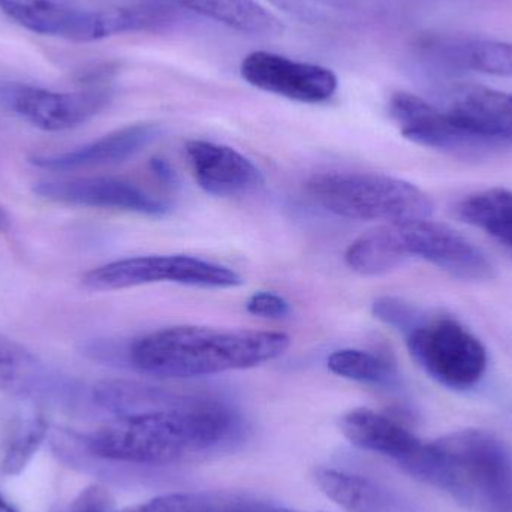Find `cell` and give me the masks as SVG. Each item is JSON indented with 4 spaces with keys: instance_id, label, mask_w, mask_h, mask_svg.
Instances as JSON below:
<instances>
[{
    "instance_id": "obj_1",
    "label": "cell",
    "mask_w": 512,
    "mask_h": 512,
    "mask_svg": "<svg viewBox=\"0 0 512 512\" xmlns=\"http://www.w3.org/2000/svg\"><path fill=\"white\" fill-rule=\"evenodd\" d=\"M234 424L227 405L191 394L173 408L117 417L77 442L90 456L107 462L170 465L218 447Z\"/></svg>"
},
{
    "instance_id": "obj_2",
    "label": "cell",
    "mask_w": 512,
    "mask_h": 512,
    "mask_svg": "<svg viewBox=\"0 0 512 512\" xmlns=\"http://www.w3.org/2000/svg\"><path fill=\"white\" fill-rule=\"evenodd\" d=\"M289 345L288 334L280 331L177 325L134 340L126 357L147 375L188 379L261 366L282 357Z\"/></svg>"
},
{
    "instance_id": "obj_3",
    "label": "cell",
    "mask_w": 512,
    "mask_h": 512,
    "mask_svg": "<svg viewBox=\"0 0 512 512\" xmlns=\"http://www.w3.org/2000/svg\"><path fill=\"white\" fill-rule=\"evenodd\" d=\"M405 471L468 510L512 512V454L486 430H459L424 444Z\"/></svg>"
},
{
    "instance_id": "obj_4",
    "label": "cell",
    "mask_w": 512,
    "mask_h": 512,
    "mask_svg": "<svg viewBox=\"0 0 512 512\" xmlns=\"http://www.w3.org/2000/svg\"><path fill=\"white\" fill-rule=\"evenodd\" d=\"M307 194L322 209L352 221L405 222L429 219L433 203L412 183L378 173H324L307 182Z\"/></svg>"
},
{
    "instance_id": "obj_5",
    "label": "cell",
    "mask_w": 512,
    "mask_h": 512,
    "mask_svg": "<svg viewBox=\"0 0 512 512\" xmlns=\"http://www.w3.org/2000/svg\"><path fill=\"white\" fill-rule=\"evenodd\" d=\"M405 337L415 363L444 387L469 390L486 373V346L451 316L427 313Z\"/></svg>"
},
{
    "instance_id": "obj_6",
    "label": "cell",
    "mask_w": 512,
    "mask_h": 512,
    "mask_svg": "<svg viewBox=\"0 0 512 512\" xmlns=\"http://www.w3.org/2000/svg\"><path fill=\"white\" fill-rule=\"evenodd\" d=\"M158 282L224 289L242 285L243 279L225 265L188 255L119 259L93 268L83 277L84 288L90 291H117Z\"/></svg>"
},
{
    "instance_id": "obj_7",
    "label": "cell",
    "mask_w": 512,
    "mask_h": 512,
    "mask_svg": "<svg viewBox=\"0 0 512 512\" xmlns=\"http://www.w3.org/2000/svg\"><path fill=\"white\" fill-rule=\"evenodd\" d=\"M113 90L92 83L77 92H54L23 83H0V105L35 128L62 132L78 128L101 113Z\"/></svg>"
},
{
    "instance_id": "obj_8",
    "label": "cell",
    "mask_w": 512,
    "mask_h": 512,
    "mask_svg": "<svg viewBox=\"0 0 512 512\" xmlns=\"http://www.w3.org/2000/svg\"><path fill=\"white\" fill-rule=\"evenodd\" d=\"M0 11L30 32L74 42L99 41L125 30L122 9H86L74 0H0Z\"/></svg>"
},
{
    "instance_id": "obj_9",
    "label": "cell",
    "mask_w": 512,
    "mask_h": 512,
    "mask_svg": "<svg viewBox=\"0 0 512 512\" xmlns=\"http://www.w3.org/2000/svg\"><path fill=\"white\" fill-rule=\"evenodd\" d=\"M406 258H420L460 280L495 277V265L480 248L444 224L420 221L393 224Z\"/></svg>"
},
{
    "instance_id": "obj_10",
    "label": "cell",
    "mask_w": 512,
    "mask_h": 512,
    "mask_svg": "<svg viewBox=\"0 0 512 512\" xmlns=\"http://www.w3.org/2000/svg\"><path fill=\"white\" fill-rule=\"evenodd\" d=\"M0 390L27 402L60 408H72L86 396L77 381L2 334Z\"/></svg>"
},
{
    "instance_id": "obj_11",
    "label": "cell",
    "mask_w": 512,
    "mask_h": 512,
    "mask_svg": "<svg viewBox=\"0 0 512 512\" xmlns=\"http://www.w3.org/2000/svg\"><path fill=\"white\" fill-rule=\"evenodd\" d=\"M240 72L256 89L306 104L328 101L339 86L331 69L298 62L270 51L248 54L243 59Z\"/></svg>"
},
{
    "instance_id": "obj_12",
    "label": "cell",
    "mask_w": 512,
    "mask_h": 512,
    "mask_svg": "<svg viewBox=\"0 0 512 512\" xmlns=\"http://www.w3.org/2000/svg\"><path fill=\"white\" fill-rule=\"evenodd\" d=\"M388 110L400 134L418 146L463 156H483L499 150L492 144L466 134L448 117L445 110L414 93H394Z\"/></svg>"
},
{
    "instance_id": "obj_13",
    "label": "cell",
    "mask_w": 512,
    "mask_h": 512,
    "mask_svg": "<svg viewBox=\"0 0 512 512\" xmlns=\"http://www.w3.org/2000/svg\"><path fill=\"white\" fill-rule=\"evenodd\" d=\"M33 192L45 200L95 209L122 210L144 216L167 215L170 207L147 194L140 186L113 177H81V179L42 182Z\"/></svg>"
},
{
    "instance_id": "obj_14",
    "label": "cell",
    "mask_w": 512,
    "mask_h": 512,
    "mask_svg": "<svg viewBox=\"0 0 512 512\" xmlns=\"http://www.w3.org/2000/svg\"><path fill=\"white\" fill-rule=\"evenodd\" d=\"M466 134L502 147L512 146V93L480 84H459L448 93L445 108Z\"/></svg>"
},
{
    "instance_id": "obj_15",
    "label": "cell",
    "mask_w": 512,
    "mask_h": 512,
    "mask_svg": "<svg viewBox=\"0 0 512 512\" xmlns=\"http://www.w3.org/2000/svg\"><path fill=\"white\" fill-rule=\"evenodd\" d=\"M186 155L198 185L215 197H239L261 185V173L233 147L212 141L192 140Z\"/></svg>"
},
{
    "instance_id": "obj_16",
    "label": "cell",
    "mask_w": 512,
    "mask_h": 512,
    "mask_svg": "<svg viewBox=\"0 0 512 512\" xmlns=\"http://www.w3.org/2000/svg\"><path fill=\"white\" fill-rule=\"evenodd\" d=\"M158 135L159 128L153 123H137L117 129L69 152L32 156L30 164L51 171H71L120 164L149 146Z\"/></svg>"
},
{
    "instance_id": "obj_17",
    "label": "cell",
    "mask_w": 512,
    "mask_h": 512,
    "mask_svg": "<svg viewBox=\"0 0 512 512\" xmlns=\"http://www.w3.org/2000/svg\"><path fill=\"white\" fill-rule=\"evenodd\" d=\"M340 432L355 447L388 457L408 468L423 448L411 430L387 415L367 408L352 409L340 418Z\"/></svg>"
},
{
    "instance_id": "obj_18",
    "label": "cell",
    "mask_w": 512,
    "mask_h": 512,
    "mask_svg": "<svg viewBox=\"0 0 512 512\" xmlns=\"http://www.w3.org/2000/svg\"><path fill=\"white\" fill-rule=\"evenodd\" d=\"M424 50L439 62L480 74L512 78V42L481 38H432Z\"/></svg>"
},
{
    "instance_id": "obj_19",
    "label": "cell",
    "mask_w": 512,
    "mask_h": 512,
    "mask_svg": "<svg viewBox=\"0 0 512 512\" xmlns=\"http://www.w3.org/2000/svg\"><path fill=\"white\" fill-rule=\"evenodd\" d=\"M141 2L164 3L182 11L210 18L237 32L254 36L282 35V21L255 0H141Z\"/></svg>"
},
{
    "instance_id": "obj_20",
    "label": "cell",
    "mask_w": 512,
    "mask_h": 512,
    "mask_svg": "<svg viewBox=\"0 0 512 512\" xmlns=\"http://www.w3.org/2000/svg\"><path fill=\"white\" fill-rule=\"evenodd\" d=\"M315 483L328 499L348 512H405L391 493L358 475L319 468Z\"/></svg>"
},
{
    "instance_id": "obj_21",
    "label": "cell",
    "mask_w": 512,
    "mask_h": 512,
    "mask_svg": "<svg viewBox=\"0 0 512 512\" xmlns=\"http://www.w3.org/2000/svg\"><path fill=\"white\" fill-rule=\"evenodd\" d=\"M279 508L248 493L188 492L159 496L123 512H277Z\"/></svg>"
},
{
    "instance_id": "obj_22",
    "label": "cell",
    "mask_w": 512,
    "mask_h": 512,
    "mask_svg": "<svg viewBox=\"0 0 512 512\" xmlns=\"http://www.w3.org/2000/svg\"><path fill=\"white\" fill-rule=\"evenodd\" d=\"M457 218L489 234L512 252V191L486 189L463 198L456 209Z\"/></svg>"
},
{
    "instance_id": "obj_23",
    "label": "cell",
    "mask_w": 512,
    "mask_h": 512,
    "mask_svg": "<svg viewBox=\"0 0 512 512\" xmlns=\"http://www.w3.org/2000/svg\"><path fill=\"white\" fill-rule=\"evenodd\" d=\"M399 236L393 224L375 228L351 243L345 261L361 276H381L390 273L406 261Z\"/></svg>"
},
{
    "instance_id": "obj_24",
    "label": "cell",
    "mask_w": 512,
    "mask_h": 512,
    "mask_svg": "<svg viewBox=\"0 0 512 512\" xmlns=\"http://www.w3.org/2000/svg\"><path fill=\"white\" fill-rule=\"evenodd\" d=\"M48 432L50 424L41 415L18 418L6 436L0 459V472L3 475L21 474L44 444Z\"/></svg>"
},
{
    "instance_id": "obj_25",
    "label": "cell",
    "mask_w": 512,
    "mask_h": 512,
    "mask_svg": "<svg viewBox=\"0 0 512 512\" xmlns=\"http://www.w3.org/2000/svg\"><path fill=\"white\" fill-rule=\"evenodd\" d=\"M328 369L361 384L388 385L396 381V367L387 358L361 349H339L327 360Z\"/></svg>"
},
{
    "instance_id": "obj_26",
    "label": "cell",
    "mask_w": 512,
    "mask_h": 512,
    "mask_svg": "<svg viewBox=\"0 0 512 512\" xmlns=\"http://www.w3.org/2000/svg\"><path fill=\"white\" fill-rule=\"evenodd\" d=\"M286 14L294 15L307 23H331L343 20L351 11L342 0H270Z\"/></svg>"
},
{
    "instance_id": "obj_27",
    "label": "cell",
    "mask_w": 512,
    "mask_h": 512,
    "mask_svg": "<svg viewBox=\"0 0 512 512\" xmlns=\"http://www.w3.org/2000/svg\"><path fill=\"white\" fill-rule=\"evenodd\" d=\"M372 312L375 318L400 333L406 334L427 315L423 309L397 297H379L373 301Z\"/></svg>"
},
{
    "instance_id": "obj_28",
    "label": "cell",
    "mask_w": 512,
    "mask_h": 512,
    "mask_svg": "<svg viewBox=\"0 0 512 512\" xmlns=\"http://www.w3.org/2000/svg\"><path fill=\"white\" fill-rule=\"evenodd\" d=\"M246 309L259 318L279 319L285 318L291 312V306L285 298L273 292H258L249 298Z\"/></svg>"
},
{
    "instance_id": "obj_29",
    "label": "cell",
    "mask_w": 512,
    "mask_h": 512,
    "mask_svg": "<svg viewBox=\"0 0 512 512\" xmlns=\"http://www.w3.org/2000/svg\"><path fill=\"white\" fill-rule=\"evenodd\" d=\"M69 512H117L107 489L90 486L78 495Z\"/></svg>"
},
{
    "instance_id": "obj_30",
    "label": "cell",
    "mask_w": 512,
    "mask_h": 512,
    "mask_svg": "<svg viewBox=\"0 0 512 512\" xmlns=\"http://www.w3.org/2000/svg\"><path fill=\"white\" fill-rule=\"evenodd\" d=\"M152 170L162 182L171 183L174 180V173L171 170L170 165L164 161V159H153Z\"/></svg>"
},
{
    "instance_id": "obj_31",
    "label": "cell",
    "mask_w": 512,
    "mask_h": 512,
    "mask_svg": "<svg viewBox=\"0 0 512 512\" xmlns=\"http://www.w3.org/2000/svg\"><path fill=\"white\" fill-rule=\"evenodd\" d=\"M9 228H11V219L5 209L0 207V233H8Z\"/></svg>"
},
{
    "instance_id": "obj_32",
    "label": "cell",
    "mask_w": 512,
    "mask_h": 512,
    "mask_svg": "<svg viewBox=\"0 0 512 512\" xmlns=\"http://www.w3.org/2000/svg\"><path fill=\"white\" fill-rule=\"evenodd\" d=\"M0 512H15L14 508L0 496Z\"/></svg>"
},
{
    "instance_id": "obj_33",
    "label": "cell",
    "mask_w": 512,
    "mask_h": 512,
    "mask_svg": "<svg viewBox=\"0 0 512 512\" xmlns=\"http://www.w3.org/2000/svg\"><path fill=\"white\" fill-rule=\"evenodd\" d=\"M277 512H298V511H294V510H283V508H279V510H277Z\"/></svg>"
}]
</instances>
